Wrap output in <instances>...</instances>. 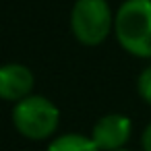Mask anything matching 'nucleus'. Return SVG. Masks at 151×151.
Masks as SVG:
<instances>
[{
  "mask_svg": "<svg viewBox=\"0 0 151 151\" xmlns=\"http://www.w3.org/2000/svg\"><path fill=\"white\" fill-rule=\"evenodd\" d=\"M116 151H128V149H116Z\"/></svg>",
  "mask_w": 151,
  "mask_h": 151,
  "instance_id": "obj_9",
  "label": "nucleus"
},
{
  "mask_svg": "<svg viewBox=\"0 0 151 151\" xmlns=\"http://www.w3.org/2000/svg\"><path fill=\"white\" fill-rule=\"evenodd\" d=\"M132 122L124 114H106L101 116L93 128H91V139L99 147V151H116L122 149V145L130 139Z\"/></svg>",
  "mask_w": 151,
  "mask_h": 151,
  "instance_id": "obj_4",
  "label": "nucleus"
},
{
  "mask_svg": "<svg viewBox=\"0 0 151 151\" xmlns=\"http://www.w3.org/2000/svg\"><path fill=\"white\" fill-rule=\"evenodd\" d=\"M137 91H139L141 99H143V101H147V104L151 106V66H147V68L139 75Z\"/></svg>",
  "mask_w": 151,
  "mask_h": 151,
  "instance_id": "obj_7",
  "label": "nucleus"
},
{
  "mask_svg": "<svg viewBox=\"0 0 151 151\" xmlns=\"http://www.w3.org/2000/svg\"><path fill=\"white\" fill-rule=\"evenodd\" d=\"M112 27L114 17L108 0H77L73 4L70 29L83 46H99Z\"/></svg>",
  "mask_w": 151,
  "mask_h": 151,
  "instance_id": "obj_3",
  "label": "nucleus"
},
{
  "mask_svg": "<svg viewBox=\"0 0 151 151\" xmlns=\"http://www.w3.org/2000/svg\"><path fill=\"white\" fill-rule=\"evenodd\" d=\"M60 122V110L44 95H29L15 104L13 108V124L15 128L31 139L44 141L52 137Z\"/></svg>",
  "mask_w": 151,
  "mask_h": 151,
  "instance_id": "obj_2",
  "label": "nucleus"
},
{
  "mask_svg": "<svg viewBox=\"0 0 151 151\" xmlns=\"http://www.w3.org/2000/svg\"><path fill=\"white\" fill-rule=\"evenodd\" d=\"M33 83V73L25 64L9 62L0 66V99L21 101L31 95Z\"/></svg>",
  "mask_w": 151,
  "mask_h": 151,
  "instance_id": "obj_5",
  "label": "nucleus"
},
{
  "mask_svg": "<svg viewBox=\"0 0 151 151\" xmlns=\"http://www.w3.org/2000/svg\"><path fill=\"white\" fill-rule=\"evenodd\" d=\"M48 151H99V147L93 143L91 137L66 132L62 137H56L48 145Z\"/></svg>",
  "mask_w": 151,
  "mask_h": 151,
  "instance_id": "obj_6",
  "label": "nucleus"
},
{
  "mask_svg": "<svg viewBox=\"0 0 151 151\" xmlns=\"http://www.w3.org/2000/svg\"><path fill=\"white\" fill-rule=\"evenodd\" d=\"M141 145H143V149H145V151H151V122L147 124V128H145V132H143Z\"/></svg>",
  "mask_w": 151,
  "mask_h": 151,
  "instance_id": "obj_8",
  "label": "nucleus"
},
{
  "mask_svg": "<svg viewBox=\"0 0 151 151\" xmlns=\"http://www.w3.org/2000/svg\"><path fill=\"white\" fill-rule=\"evenodd\" d=\"M118 44L132 56L151 58V0H126L114 15Z\"/></svg>",
  "mask_w": 151,
  "mask_h": 151,
  "instance_id": "obj_1",
  "label": "nucleus"
}]
</instances>
